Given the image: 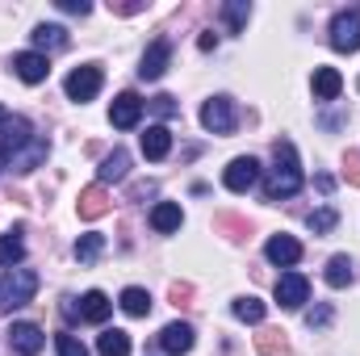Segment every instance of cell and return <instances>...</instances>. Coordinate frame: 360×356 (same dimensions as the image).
I'll list each match as a JSON object with an SVG mask.
<instances>
[{"label":"cell","instance_id":"cell-12","mask_svg":"<svg viewBox=\"0 0 360 356\" xmlns=\"http://www.w3.org/2000/svg\"><path fill=\"white\" fill-rule=\"evenodd\" d=\"M13 72H17V80H25V84H42V80L51 76V63H46V55H38V51H21V55H13Z\"/></svg>","mask_w":360,"mask_h":356},{"label":"cell","instance_id":"cell-3","mask_svg":"<svg viewBox=\"0 0 360 356\" xmlns=\"http://www.w3.org/2000/svg\"><path fill=\"white\" fill-rule=\"evenodd\" d=\"M201 126H205L210 134H231V130L239 126L235 101H231V96H210V101L201 105Z\"/></svg>","mask_w":360,"mask_h":356},{"label":"cell","instance_id":"cell-35","mask_svg":"<svg viewBox=\"0 0 360 356\" xmlns=\"http://www.w3.org/2000/svg\"><path fill=\"white\" fill-rule=\"evenodd\" d=\"M55 4H59L63 13H76V17H89V13H92L89 0H55Z\"/></svg>","mask_w":360,"mask_h":356},{"label":"cell","instance_id":"cell-14","mask_svg":"<svg viewBox=\"0 0 360 356\" xmlns=\"http://www.w3.org/2000/svg\"><path fill=\"white\" fill-rule=\"evenodd\" d=\"M193 327L188 323H168L164 331H160V348L168 356H184V352H193Z\"/></svg>","mask_w":360,"mask_h":356},{"label":"cell","instance_id":"cell-15","mask_svg":"<svg viewBox=\"0 0 360 356\" xmlns=\"http://www.w3.org/2000/svg\"><path fill=\"white\" fill-rule=\"evenodd\" d=\"M109 310H113V302H109V293H101V289H89V293L80 298V306H76V314H80L84 323H105Z\"/></svg>","mask_w":360,"mask_h":356},{"label":"cell","instance_id":"cell-29","mask_svg":"<svg viewBox=\"0 0 360 356\" xmlns=\"http://www.w3.org/2000/svg\"><path fill=\"white\" fill-rule=\"evenodd\" d=\"M222 17H226L231 34H239V30L248 25V17H252V4H248V0H226V4H222Z\"/></svg>","mask_w":360,"mask_h":356},{"label":"cell","instance_id":"cell-34","mask_svg":"<svg viewBox=\"0 0 360 356\" xmlns=\"http://www.w3.org/2000/svg\"><path fill=\"white\" fill-rule=\"evenodd\" d=\"M327 323H331V306H314L306 314V327H327Z\"/></svg>","mask_w":360,"mask_h":356},{"label":"cell","instance_id":"cell-21","mask_svg":"<svg viewBox=\"0 0 360 356\" xmlns=\"http://www.w3.org/2000/svg\"><path fill=\"white\" fill-rule=\"evenodd\" d=\"M340 89H344V76L335 68H314V96L319 101H335Z\"/></svg>","mask_w":360,"mask_h":356},{"label":"cell","instance_id":"cell-22","mask_svg":"<svg viewBox=\"0 0 360 356\" xmlns=\"http://www.w3.org/2000/svg\"><path fill=\"white\" fill-rule=\"evenodd\" d=\"M352 281H356L352 256H331V260H327V285H331V289H344V285H352Z\"/></svg>","mask_w":360,"mask_h":356},{"label":"cell","instance_id":"cell-24","mask_svg":"<svg viewBox=\"0 0 360 356\" xmlns=\"http://www.w3.org/2000/svg\"><path fill=\"white\" fill-rule=\"evenodd\" d=\"M117 306H122L126 314H134V319H143V314L151 310V293H147V289H139V285H130V289H122V298H117Z\"/></svg>","mask_w":360,"mask_h":356},{"label":"cell","instance_id":"cell-23","mask_svg":"<svg viewBox=\"0 0 360 356\" xmlns=\"http://www.w3.org/2000/svg\"><path fill=\"white\" fill-rule=\"evenodd\" d=\"M96 352L101 356H130V336L117 331V327H105V331L96 336Z\"/></svg>","mask_w":360,"mask_h":356},{"label":"cell","instance_id":"cell-17","mask_svg":"<svg viewBox=\"0 0 360 356\" xmlns=\"http://www.w3.org/2000/svg\"><path fill=\"white\" fill-rule=\"evenodd\" d=\"M168 151H172L168 126H147V134H143V155H147V160H164Z\"/></svg>","mask_w":360,"mask_h":356},{"label":"cell","instance_id":"cell-16","mask_svg":"<svg viewBox=\"0 0 360 356\" xmlns=\"http://www.w3.org/2000/svg\"><path fill=\"white\" fill-rule=\"evenodd\" d=\"M30 38H34V46H38V55H55V51H68V30H63V25H38Z\"/></svg>","mask_w":360,"mask_h":356},{"label":"cell","instance_id":"cell-4","mask_svg":"<svg viewBox=\"0 0 360 356\" xmlns=\"http://www.w3.org/2000/svg\"><path fill=\"white\" fill-rule=\"evenodd\" d=\"M331 46H335L340 55L360 51V13L356 8H344V13L331 17Z\"/></svg>","mask_w":360,"mask_h":356},{"label":"cell","instance_id":"cell-19","mask_svg":"<svg viewBox=\"0 0 360 356\" xmlns=\"http://www.w3.org/2000/svg\"><path fill=\"white\" fill-rule=\"evenodd\" d=\"M180 222H184V214H180L176 201H160V205L151 210V227H155L160 235H172V231H180Z\"/></svg>","mask_w":360,"mask_h":356},{"label":"cell","instance_id":"cell-13","mask_svg":"<svg viewBox=\"0 0 360 356\" xmlns=\"http://www.w3.org/2000/svg\"><path fill=\"white\" fill-rule=\"evenodd\" d=\"M264 256H269L272 265H281V268H293L297 260H302V243H297L293 235H272L269 243H264Z\"/></svg>","mask_w":360,"mask_h":356},{"label":"cell","instance_id":"cell-20","mask_svg":"<svg viewBox=\"0 0 360 356\" xmlns=\"http://www.w3.org/2000/svg\"><path fill=\"white\" fill-rule=\"evenodd\" d=\"M126 172H130V155L117 147L113 155H105V160H101V172H96V180H101V184H117V180H126Z\"/></svg>","mask_w":360,"mask_h":356},{"label":"cell","instance_id":"cell-8","mask_svg":"<svg viewBox=\"0 0 360 356\" xmlns=\"http://www.w3.org/2000/svg\"><path fill=\"white\" fill-rule=\"evenodd\" d=\"M34 143V126L25 122V117H4L0 122V155L8 160V155H17L21 147H30Z\"/></svg>","mask_w":360,"mask_h":356},{"label":"cell","instance_id":"cell-18","mask_svg":"<svg viewBox=\"0 0 360 356\" xmlns=\"http://www.w3.org/2000/svg\"><path fill=\"white\" fill-rule=\"evenodd\" d=\"M46 151H51V147H46L42 139H34V143H30L25 151H17V155H8V168H13V172H34V168H38V164L46 160Z\"/></svg>","mask_w":360,"mask_h":356},{"label":"cell","instance_id":"cell-30","mask_svg":"<svg viewBox=\"0 0 360 356\" xmlns=\"http://www.w3.org/2000/svg\"><path fill=\"white\" fill-rule=\"evenodd\" d=\"M101 252H105V235L92 231V235H80V239H76V260H80V265H92Z\"/></svg>","mask_w":360,"mask_h":356},{"label":"cell","instance_id":"cell-10","mask_svg":"<svg viewBox=\"0 0 360 356\" xmlns=\"http://www.w3.org/2000/svg\"><path fill=\"white\" fill-rule=\"evenodd\" d=\"M8 344H13V352H21V356H38L46 348V336H42L38 323H13L8 327Z\"/></svg>","mask_w":360,"mask_h":356},{"label":"cell","instance_id":"cell-9","mask_svg":"<svg viewBox=\"0 0 360 356\" xmlns=\"http://www.w3.org/2000/svg\"><path fill=\"white\" fill-rule=\"evenodd\" d=\"M143 96H134V92H122V96H113V105H109V122L117 126V130H134L139 122H143Z\"/></svg>","mask_w":360,"mask_h":356},{"label":"cell","instance_id":"cell-2","mask_svg":"<svg viewBox=\"0 0 360 356\" xmlns=\"http://www.w3.org/2000/svg\"><path fill=\"white\" fill-rule=\"evenodd\" d=\"M34 293H38V272L34 268H4V276H0V310H21L25 302H34Z\"/></svg>","mask_w":360,"mask_h":356},{"label":"cell","instance_id":"cell-25","mask_svg":"<svg viewBox=\"0 0 360 356\" xmlns=\"http://www.w3.org/2000/svg\"><path fill=\"white\" fill-rule=\"evenodd\" d=\"M109 210V197H105V184H92L80 193V218H101Z\"/></svg>","mask_w":360,"mask_h":356},{"label":"cell","instance_id":"cell-28","mask_svg":"<svg viewBox=\"0 0 360 356\" xmlns=\"http://www.w3.org/2000/svg\"><path fill=\"white\" fill-rule=\"evenodd\" d=\"M335 222H340L335 205H323V210H310V214H306V227H310L314 235H331V231H335Z\"/></svg>","mask_w":360,"mask_h":356},{"label":"cell","instance_id":"cell-6","mask_svg":"<svg viewBox=\"0 0 360 356\" xmlns=\"http://www.w3.org/2000/svg\"><path fill=\"white\" fill-rule=\"evenodd\" d=\"M256 180H260V160H256V155H239V160H231L226 172H222V184H226L231 193H248Z\"/></svg>","mask_w":360,"mask_h":356},{"label":"cell","instance_id":"cell-37","mask_svg":"<svg viewBox=\"0 0 360 356\" xmlns=\"http://www.w3.org/2000/svg\"><path fill=\"white\" fill-rule=\"evenodd\" d=\"M4 117H8V113H4V109H0V122H4Z\"/></svg>","mask_w":360,"mask_h":356},{"label":"cell","instance_id":"cell-7","mask_svg":"<svg viewBox=\"0 0 360 356\" xmlns=\"http://www.w3.org/2000/svg\"><path fill=\"white\" fill-rule=\"evenodd\" d=\"M276 302H281L285 310L306 306V302H310V281H306L302 272H281V276H276Z\"/></svg>","mask_w":360,"mask_h":356},{"label":"cell","instance_id":"cell-27","mask_svg":"<svg viewBox=\"0 0 360 356\" xmlns=\"http://www.w3.org/2000/svg\"><path fill=\"white\" fill-rule=\"evenodd\" d=\"M21 256H25L21 231H8V235H0V265H4V268H17V265H21Z\"/></svg>","mask_w":360,"mask_h":356},{"label":"cell","instance_id":"cell-32","mask_svg":"<svg viewBox=\"0 0 360 356\" xmlns=\"http://www.w3.org/2000/svg\"><path fill=\"white\" fill-rule=\"evenodd\" d=\"M55 348H59V356H89V348H84L76 336H68V331H63V336H55Z\"/></svg>","mask_w":360,"mask_h":356},{"label":"cell","instance_id":"cell-11","mask_svg":"<svg viewBox=\"0 0 360 356\" xmlns=\"http://www.w3.org/2000/svg\"><path fill=\"white\" fill-rule=\"evenodd\" d=\"M168 59H172V42H168V38H155V42L147 46L143 63H139V76H143V80H160V76L168 72Z\"/></svg>","mask_w":360,"mask_h":356},{"label":"cell","instance_id":"cell-26","mask_svg":"<svg viewBox=\"0 0 360 356\" xmlns=\"http://www.w3.org/2000/svg\"><path fill=\"white\" fill-rule=\"evenodd\" d=\"M231 310H235L239 323H264V314H269V306H264L260 298H252V293H248V298H235Z\"/></svg>","mask_w":360,"mask_h":356},{"label":"cell","instance_id":"cell-36","mask_svg":"<svg viewBox=\"0 0 360 356\" xmlns=\"http://www.w3.org/2000/svg\"><path fill=\"white\" fill-rule=\"evenodd\" d=\"M348 180L360 184V151H348Z\"/></svg>","mask_w":360,"mask_h":356},{"label":"cell","instance_id":"cell-1","mask_svg":"<svg viewBox=\"0 0 360 356\" xmlns=\"http://www.w3.org/2000/svg\"><path fill=\"white\" fill-rule=\"evenodd\" d=\"M302 164H297V147L289 139H281L272 147V168H269V180H264V197L269 201H281V197H293L302 189Z\"/></svg>","mask_w":360,"mask_h":356},{"label":"cell","instance_id":"cell-5","mask_svg":"<svg viewBox=\"0 0 360 356\" xmlns=\"http://www.w3.org/2000/svg\"><path fill=\"white\" fill-rule=\"evenodd\" d=\"M101 80H105L101 68H96V63H84V68H76V72L63 80V89H68V96H72L76 105H84V101H92V96L101 92Z\"/></svg>","mask_w":360,"mask_h":356},{"label":"cell","instance_id":"cell-31","mask_svg":"<svg viewBox=\"0 0 360 356\" xmlns=\"http://www.w3.org/2000/svg\"><path fill=\"white\" fill-rule=\"evenodd\" d=\"M256 348H260V356H289V344H285L276 331H264V336H256Z\"/></svg>","mask_w":360,"mask_h":356},{"label":"cell","instance_id":"cell-33","mask_svg":"<svg viewBox=\"0 0 360 356\" xmlns=\"http://www.w3.org/2000/svg\"><path fill=\"white\" fill-rule=\"evenodd\" d=\"M151 109H155L160 117H176V96H168V92H160V96H151Z\"/></svg>","mask_w":360,"mask_h":356}]
</instances>
